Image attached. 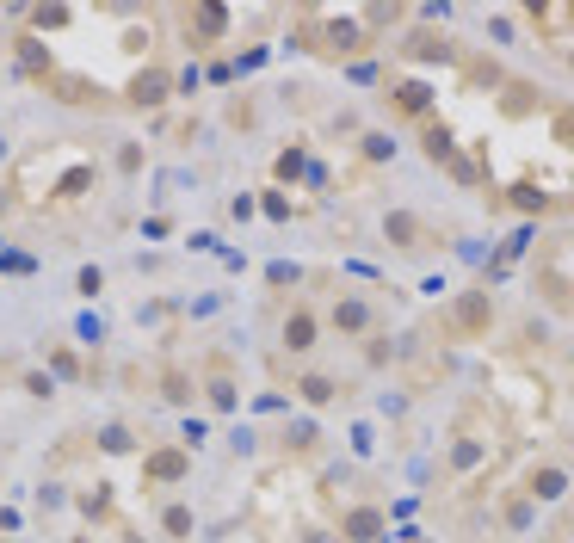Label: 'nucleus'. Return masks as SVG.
<instances>
[{
  "label": "nucleus",
  "mask_w": 574,
  "mask_h": 543,
  "mask_svg": "<svg viewBox=\"0 0 574 543\" xmlns=\"http://www.w3.org/2000/svg\"><path fill=\"white\" fill-rule=\"evenodd\" d=\"M266 216H272V223H284V216H291V204H284V192H266Z\"/></svg>",
  "instance_id": "obj_20"
},
{
  "label": "nucleus",
  "mask_w": 574,
  "mask_h": 543,
  "mask_svg": "<svg viewBox=\"0 0 574 543\" xmlns=\"http://www.w3.org/2000/svg\"><path fill=\"white\" fill-rule=\"evenodd\" d=\"M204 402H210V414H235L241 383H235V358H229V352L210 358V371H204Z\"/></svg>",
  "instance_id": "obj_2"
},
{
  "label": "nucleus",
  "mask_w": 574,
  "mask_h": 543,
  "mask_svg": "<svg viewBox=\"0 0 574 543\" xmlns=\"http://www.w3.org/2000/svg\"><path fill=\"white\" fill-rule=\"evenodd\" d=\"M161 395H167V402H179V408H186L192 395H198V383H192L186 371H167V377H161Z\"/></svg>",
  "instance_id": "obj_12"
},
{
  "label": "nucleus",
  "mask_w": 574,
  "mask_h": 543,
  "mask_svg": "<svg viewBox=\"0 0 574 543\" xmlns=\"http://www.w3.org/2000/svg\"><path fill=\"white\" fill-rule=\"evenodd\" d=\"M383 235L396 241V247H420V223H414V216H389V223H383Z\"/></svg>",
  "instance_id": "obj_13"
},
{
  "label": "nucleus",
  "mask_w": 574,
  "mask_h": 543,
  "mask_svg": "<svg viewBox=\"0 0 574 543\" xmlns=\"http://www.w3.org/2000/svg\"><path fill=\"white\" fill-rule=\"evenodd\" d=\"M297 395H303L309 408H328L334 395H340V383H334V377H321V371H309V377H297Z\"/></svg>",
  "instance_id": "obj_10"
},
{
  "label": "nucleus",
  "mask_w": 574,
  "mask_h": 543,
  "mask_svg": "<svg viewBox=\"0 0 574 543\" xmlns=\"http://www.w3.org/2000/svg\"><path fill=\"white\" fill-rule=\"evenodd\" d=\"M192 525H198V519H192V506H186V500H167V506H161V537L192 543Z\"/></svg>",
  "instance_id": "obj_8"
},
{
  "label": "nucleus",
  "mask_w": 574,
  "mask_h": 543,
  "mask_svg": "<svg viewBox=\"0 0 574 543\" xmlns=\"http://www.w3.org/2000/svg\"><path fill=\"white\" fill-rule=\"evenodd\" d=\"M179 93V75H167V68L155 62V68H136V75L124 81V105H149V112H155V105H167Z\"/></svg>",
  "instance_id": "obj_1"
},
{
  "label": "nucleus",
  "mask_w": 574,
  "mask_h": 543,
  "mask_svg": "<svg viewBox=\"0 0 574 543\" xmlns=\"http://www.w3.org/2000/svg\"><path fill=\"white\" fill-rule=\"evenodd\" d=\"M562 488H568V476H562V469H537V476H531V488H525V494H531V500H556Z\"/></svg>",
  "instance_id": "obj_11"
},
{
  "label": "nucleus",
  "mask_w": 574,
  "mask_h": 543,
  "mask_svg": "<svg viewBox=\"0 0 574 543\" xmlns=\"http://www.w3.org/2000/svg\"><path fill=\"white\" fill-rule=\"evenodd\" d=\"M389 149H396V142H389V136H383V130H371V136H365V155H371V161H383V155H389Z\"/></svg>",
  "instance_id": "obj_18"
},
{
  "label": "nucleus",
  "mask_w": 574,
  "mask_h": 543,
  "mask_svg": "<svg viewBox=\"0 0 574 543\" xmlns=\"http://www.w3.org/2000/svg\"><path fill=\"white\" fill-rule=\"evenodd\" d=\"M340 537L346 543H377L383 537V513H377V506H352V513L340 519Z\"/></svg>",
  "instance_id": "obj_6"
},
{
  "label": "nucleus",
  "mask_w": 574,
  "mask_h": 543,
  "mask_svg": "<svg viewBox=\"0 0 574 543\" xmlns=\"http://www.w3.org/2000/svg\"><path fill=\"white\" fill-rule=\"evenodd\" d=\"M334 328H340L346 340L371 334V303H365V297H340V303H334Z\"/></svg>",
  "instance_id": "obj_7"
},
{
  "label": "nucleus",
  "mask_w": 574,
  "mask_h": 543,
  "mask_svg": "<svg viewBox=\"0 0 574 543\" xmlns=\"http://www.w3.org/2000/svg\"><path fill=\"white\" fill-rule=\"evenodd\" d=\"M315 334H321V328H315V309H303V303H297L291 315H284V328H278V346H284V352H309V346H315Z\"/></svg>",
  "instance_id": "obj_5"
},
{
  "label": "nucleus",
  "mask_w": 574,
  "mask_h": 543,
  "mask_svg": "<svg viewBox=\"0 0 574 543\" xmlns=\"http://www.w3.org/2000/svg\"><path fill=\"white\" fill-rule=\"evenodd\" d=\"M179 25H186L192 50H210V44H223V31H229V7H186Z\"/></svg>",
  "instance_id": "obj_3"
},
{
  "label": "nucleus",
  "mask_w": 574,
  "mask_h": 543,
  "mask_svg": "<svg viewBox=\"0 0 574 543\" xmlns=\"http://www.w3.org/2000/svg\"><path fill=\"white\" fill-rule=\"evenodd\" d=\"M99 291H105V272L87 266V272H81V297H99Z\"/></svg>",
  "instance_id": "obj_19"
},
{
  "label": "nucleus",
  "mask_w": 574,
  "mask_h": 543,
  "mask_svg": "<svg viewBox=\"0 0 574 543\" xmlns=\"http://www.w3.org/2000/svg\"><path fill=\"white\" fill-rule=\"evenodd\" d=\"M396 105H402V112H426V87L420 81H402L396 87Z\"/></svg>",
  "instance_id": "obj_14"
},
{
  "label": "nucleus",
  "mask_w": 574,
  "mask_h": 543,
  "mask_svg": "<svg viewBox=\"0 0 574 543\" xmlns=\"http://www.w3.org/2000/svg\"><path fill=\"white\" fill-rule=\"evenodd\" d=\"M488 321H494V303H488V291H470V297L457 303V328H463V334L488 328Z\"/></svg>",
  "instance_id": "obj_9"
},
{
  "label": "nucleus",
  "mask_w": 574,
  "mask_h": 543,
  "mask_svg": "<svg viewBox=\"0 0 574 543\" xmlns=\"http://www.w3.org/2000/svg\"><path fill=\"white\" fill-rule=\"evenodd\" d=\"M186 469H192V451H186V445H161V451L142 457V482H149V488H167V482L186 476Z\"/></svg>",
  "instance_id": "obj_4"
},
{
  "label": "nucleus",
  "mask_w": 574,
  "mask_h": 543,
  "mask_svg": "<svg viewBox=\"0 0 574 543\" xmlns=\"http://www.w3.org/2000/svg\"><path fill=\"white\" fill-rule=\"evenodd\" d=\"M75 543H93V537H75Z\"/></svg>",
  "instance_id": "obj_21"
},
{
  "label": "nucleus",
  "mask_w": 574,
  "mask_h": 543,
  "mask_svg": "<svg viewBox=\"0 0 574 543\" xmlns=\"http://www.w3.org/2000/svg\"><path fill=\"white\" fill-rule=\"evenodd\" d=\"M50 365H56L62 377H81V358H75V352H68V346H56V352H50Z\"/></svg>",
  "instance_id": "obj_17"
},
{
  "label": "nucleus",
  "mask_w": 574,
  "mask_h": 543,
  "mask_svg": "<svg viewBox=\"0 0 574 543\" xmlns=\"http://www.w3.org/2000/svg\"><path fill=\"white\" fill-rule=\"evenodd\" d=\"M272 173H278V179H297V173H303V149H284Z\"/></svg>",
  "instance_id": "obj_16"
},
{
  "label": "nucleus",
  "mask_w": 574,
  "mask_h": 543,
  "mask_svg": "<svg viewBox=\"0 0 574 543\" xmlns=\"http://www.w3.org/2000/svg\"><path fill=\"white\" fill-rule=\"evenodd\" d=\"M19 383H25V395H38V402H50V395H56V383H50V371H25Z\"/></svg>",
  "instance_id": "obj_15"
}]
</instances>
